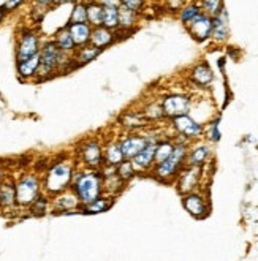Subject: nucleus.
<instances>
[{
	"mask_svg": "<svg viewBox=\"0 0 258 261\" xmlns=\"http://www.w3.org/2000/svg\"><path fill=\"white\" fill-rule=\"evenodd\" d=\"M70 189L76 193L81 204H87L90 201H94V199H97L98 196L105 195L103 176L100 170H92V168L74 171Z\"/></svg>",
	"mask_w": 258,
	"mask_h": 261,
	"instance_id": "nucleus-1",
	"label": "nucleus"
},
{
	"mask_svg": "<svg viewBox=\"0 0 258 261\" xmlns=\"http://www.w3.org/2000/svg\"><path fill=\"white\" fill-rule=\"evenodd\" d=\"M74 165L68 160L64 162H54L41 179L43 184V192L48 193L49 196H54L60 192L70 189L71 180L74 176Z\"/></svg>",
	"mask_w": 258,
	"mask_h": 261,
	"instance_id": "nucleus-2",
	"label": "nucleus"
},
{
	"mask_svg": "<svg viewBox=\"0 0 258 261\" xmlns=\"http://www.w3.org/2000/svg\"><path fill=\"white\" fill-rule=\"evenodd\" d=\"M187 157V146L186 144H174V149L171 152V155L168 159H165L160 163L154 165V170L152 174L163 182H168L170 179H174L182 165H184V160Z\"/></svg>",
	"mask_w": 258,
	"mask_h": 261,
	"instance_id": "nucleus-3",
	"label": "nucleus"
},
{
	"mask_svg": "<svg viewBox=\"0 0 258 261\" xmlns=\"http://www.w3.org/2000/svg\"><path fill=\"white\" fill-rule=\"evenodd\" d=\"M14 189H16L18 207H29L43 192L41 177L35 173H25L14 182Z\"/></svg>",
	"mask_w": 258,
	"mask_h": 261,
	"instance_id": "nucleus-4",
	"label": "nucleus"
},
{
	"mask_svg": "<svg viewBox=\"0 0 258 261\" xmlns=\"http://www.w3.org/2000/svg\"><path fill=\"white\" fill-rule=\"evenodd\" d=\"M78 159L86 168L100 170L103 165V143L100 138H89L78 147Z\"/></svg>",
	"mask_w": 258,
	"mask_h": 261,
	"instance_id": "nucleus-5",
	"label": "nucleus"
},
{
	"mask_svg": "<svg viewBox=\"0 0 258 261\" xmlns=\"http://www.w3.org/2000/svg\"><path fill=\"white\" fill-rule=\"evenodd\" d=\"M41 40L37 30L34 29H22L16 43V60H24L40 53Z\"/></svg>",
	"mask_w": 258,
	"mask_h": 261,
	"instance_id": "nucleus-6",
	"label": "nucleus"
},
{
	"mask_svg": "<svg viewBox=\"0 0 258 261\" xmlns=\"http://www.w3.org/2000/svg\"><path fill=\"white\" fill-rule=\"evenodd\" d=\"M147 143H157V140L140 133H130L119 138V146L125 160H132L136 153H140L147 146Z\"/></svg>",
	"mask_w": 258,
	"mask_h": 261,
	"instance_id": "nucleus-7",
	"label": "nucleus"
},
{
	"mask_svg": "<svg viewBox=\"0 0 258 261\" xmlns=\"http://www.w3.org/2000/svg\"><path fill=\"white\" fill-rule=\"evenodd\" d=\"M81 201L71 189L51 196V209L56 214H80Z\"/></svg>",
	"mask_w": 258,
	"mask_h": 261,
	"instance_id": "nucleus-8",
	"label": "nucleus"
},
{
	"mask_svg": "<svg viewBox=\"0 0 258 261\" xmlns=\"http://www.w3.org/2000/svg\"><path fill=\"white\" fill-rule=\"evenodd\" d=\"M190 98L186 95H168L162 101V110L166 117H177L190 111Z\"/></svg>",
	"mask_w": 258,
	"mask_h": 261,
	"instance_id": "nucleus-9",
	"label": "nucleus"
},
{
	"mask_svg": "<svg viewBox=\"0 0 258 261\" xmlns=\"http://www.w3.org/2000/svg\"><path fill=\"white\" fill-rule=\"evenodd\" d=\"M186 25H187V30L190 32V35L198 41L208 40L212 34V18L204 14L203 11L200 14H196V16Z\"/></svg>",
	"mask_w": 258,
	"mask_h": 261,
	"instance_id": "nucleus-10",
	"label": "nucleus"
},
{
	"mask_svg": "<svg viewBox=\"0 0 258 261\" xmlns=\"http://www.w3.org/2000/svg\"><path fill=\"white\" fill-rule=\"evenodd\" d=\"M156 146L157 143H147V146L130 160L136 173H144L152 170L156 165Z\"/></svg>",
	"mask_w": 258,
	"mask_h": 261,
	"instance_id": "nucleus-11",
	"label": "nucleus"
},
{
	"mask_svg": "<svg viewBox=\"0 0 258 261\" xmlns=\"http://www.w3.org/2000/svg\"><path fill=\"white\" fill-rule=\"evenodd\" d=\"M173 127L186 138H196L203 133V125L195 122L190 116L182 114L177 117H173Z\"/></svg>",
	"mask_w": 258,
	"mask_h": 261,
	"instance_id": "nucleus-12",
	"label": "nucleus"
},
{
	"mask_svg": "<svg viewBox=\"0 0 258 261\" xmlns=\"http://www.w3.org/2000/svg\"><path fill=\"white\" fill-rule=\"evenodd\" d=\"M201 176V168L190 165L187 170H184L179 174V180H177V190L180 193H190L193 192V189L198 186V180Z\"/></svg>",
	"mask_w": 258,
	"mask_h": 261,
	"instance_id": "nucleus-13",
	"label": "nucleus"
},
{
	"mask_svg": "<svg viewBox=\"0 0 258 261\" xmlns=\"http://www.w3.org/2000/svg\"><path fill=\"white\" fill-rule=\"evenodd\" d=\"M184 207L187 209V212L190 216L196 217V219H203L208 216L209 212V207H208V203L206 199L198 195V193H186L184 196Z\"/></svg>",
	"mask_w": 258,
	"mask_h": 261,
	"instance_id": "nucleus-14",
	"label": "nucleus"
},
{
	"mask_svg": "<svg viewBox=\"0 0 258 261\" xmlns=\"http://www.w3.org/2000/svg\"><path fill=\"white\" fill-rule=\"evenodd\" d=\"M230 27H228V13L225 8H222L214 18H212V34L211 37L216 41L222 43L228 38Z\"/></svg>",
	"mask_w": 258,
	"mask_h": 261,
	"instance_id": "nucleus-15",
	"label": "nucleus"
},
{
	"mask_svg": "<svg viewBox=\"0 0 258 261\" xmlns=\"http://www.w3.org/2000/svg\"><path fill=\"white\" fill-rule=\"evenodd\" d=\"M70 34H71V38L76 44V48L80 46H84V44H89L90 43V35H92V25L89 22H67L65 25Z\"/></svg>",
	"mask_w": 258,
	"mask_h": 261,
	"instance_id": "nucleus-16",
	"label": "nucleus"
},
{
	"mask_svg": "<svg viewBox=\"0 0 258 261\" xmlns=\"http://www.w3.org/2000/svg\"><path fill=\"white\" fill-rule=\"evenodd\" d=\"M117 40L116 37V30L106 29L103 25L92 27V35H90V44H94L95 48L105 49L108 48L110 44H113Z\"/></svg>",
	"mask_w": 258,
	"mask_h": 261,
	"instance_id": "nucleus-17",
	"label": "nucleus"
},
{
	"mask_svg": "<svg viewBox=\"0 0 258 261\" xmlns=\"http://www.w3.org/2000/svg\"><path fill=\"white\" fill-rule=\"evenodd\" d=\"M38 67H40V53L32 56V57H29V59L18 60V64H16L19 78L24 80V81L34 80L35 76H37Z\"/></svg>",
	"mask_w": 258,
	"mask_h": 261,
	"instance_id": "nucleus-18",
	"label": "nucleus"
},
{
	"mask_svg": "<svg viewBox=\"0 0 258 261\" xmlns=\"http://www.w3.org/2000/svg\"><path fill=\"white\" fill-rule=\"evenodd\" d=\"M103 49L100 48H95L94 44H84V46H80V48L74 49L73 53V62L76 67L80 65H84V64H89V62H92V60L97 59V56L101 53Z\"/></svg>",
	"mask_w": 258,
	"mask_h": 261,
	"instance_id": "nucleus-19",
	"label": "nucleus"
},
{
	"mask_svg": "<svg viewBox=\"0 0 258 261\" xmlns=\"http://www.w3.org/2000/svg\"><path fill=\"white\" fill-rule=\"evenodd\" d=\"M120 125L125 130L133 132V130H140L147 125V119L144 117L143 113H136V111H125L122 116L119 117Z\"/></svg>",
	"mask_w": 258,
	"mask_h": 261,
	"instance_id": "nucleus-20",
	"label": "nucleus"
},
{
	"mask_svg": "<svg viewBox=\"0 0 258 261\" xmlns=\"http://www.w3.org/2000/svg\"><path fill=\"white\" fill-rule=\"evenodd\" d=\"M124 160L125 159L122 155V150H120L119 140L103 143V163L117 166L120 162H124Z\"/></svg>",
	"mask_w": 258,
	"mask_h": 261,
	"instance_id": "nucleus-21",
	"label": "nucleus"
},
{
	"mask_svg": "<svg viewBox=\"0 0 258 261\" xmlns=\"http://www.w3.org/2000/svg\"><path fill=\"white\" fill-rule=\"evenodd\" d=\"M140 13H136L124 5H119V29L125 34H130L138 22Z\"/></svg>",
	"mask_w": 258,
	"mask_h": 261,
	"instance_id": "nucleus-22",
	"label": "nucleus"
},
{
	"mask_svg": "<svg viewBox=\"0 0 258 261\" xmlns=\"http://www.w3.org/2000/svg\"><path fill=\"white\" fill-rule=\"evenodd\" d=\"M0 206L4 209H14L18 207L16 203V189H14L13 180H5L0 187Z\"/></svg>",
	"mask_w": 258,
	"mask_h": 261,
	"instance_id": "nucleus-23",
	"label": "nucleus"
},
{
	"mask_svg": "<svg viewBox=\"0 0 258 261\" xmlns=\"http://www.w3.org/2000/svg\"><path fill=\"white\" fill-rule=\"evenodd\" d=\"M114 203L113 196H98L94 201H90L87 204H81L80 211L81 214H101L105 211H108Z\"/></svg>",
	"mask_w": 258,
	"mask_h": 261,
	"instance_id": "nucleus-24",
	"label": "nucleus"
},
{
	"mask_svg": "<svg viewBox=\"0 0 258 261\" xmlns=\"http://www.w3.org/2000/svg\"><path fill=\"white\" fill-rule=\"evenodd\" d=\"M56 44H57V48L65 53V54H73L74 49H76V44H74L73 38H71V34H70V30L67 27H62V29H59L56 35H54V40H53Z\"/></svg>",
	"mask_w": 258,
	"mask_h": 261,
	"instance_id": "nucleus-25",
	"label": "nucleus"
},
{
	"mask_svg": "<svg viewBox=\"0 0 258 261\" xmlns=\"http://www.w3.org/2000/svg\"><path fill=\"white\" fill-rule=\"evenodd\" d=\"M49 207H51V196H49L48 193L41 192V193L34 199V203L30 204L27 209H29L30 214H32V216L41 217V216H44V214H46V212L49 211Z\"/></svg>",
	"mask_w": 258,
	"mask_h": 261,
	"instance_id": "nucleus-26",
	"label": "nucleus"
},
{
	"mask_svg": "<svg viewBox=\"0 0 258 261\" xmlns=\"http://www.w3.org/2000/svg\"><path fill=\"white\" fill-rule=\"evenodd\" d=\"M86 5H87V22L92 25V27L101 25L103 5L98 4L97 0H90V2H86Z\"/></svg>",
	"mask_w": 258,
	"mask_h": 261,
	"instance_id": "nucleus-27",
	"label": "nucleus"
},
{
	"mask_svg": "<svg viewBox=\"0 0 258 261\" xmlns=\"http://www.w3.org/2000/svg\"><path fill=\"white\" fill-rule=\"evenodd\" d=\"M212 78H214V74L206 64H200L192 70V80L200 86H208Z\"/></svg>",
	"mask_w": 258,
	"mask_h": 261,
	"instance_id": "nucleus-28",
	"label": "nucleus"
},
{
	"mask_svg": "<svg viewBox=\"0 0 258 261\" xmlns=\"http://www.w3.org/2000/svg\"><path fill=\"white\" fill-rule=\"evenodd\" d=\"M101 25L111 30L119 29V7H103Z\"/></svg>",
	"mask_w": 258,
	"mask_h": 261,
	"instance_id": "nucleus-29",
	"label": "nucleus"
},
{
	"mask_svg": "<svg viewBox=\"0 0 258 261\" xmlns=\"http://www.w3.org/2000/svg\"><path fill=\"white\" fill-rule=\"evenodd\" d=\"M209 155V147L201 144V146H196L195 149H192L190 155H189V163L190 165H195V166H201L206 159Z\"/></svg>",
	"mask_w": 258,
	"mask_h": 261,
	"instance_id": "nucleus-30",
	"label": "nucleus"
},
{
	"mask_svg": "<svg viewBox=\"0 0 258 261\" xmlns=\"http://www.w3.org/2000/svg\"><path fill=\"white\" fill-rule=\"evenodd\" d=\"M116 174L122 182H128L136 174V171H135V168L130 160H124L116 166Z\"/></svg>",
	"mask_w": 258,
	"mask_h": 261,
	"instance_id": "nucleus-31",
	"label": "nucleus"
},
{
	"mask_svg": "<svg viewBox=\"0 0 258 261\" xmlns=\"http://www.w3.org/2000/svg\"><path fill=\"white\" fill-rule=\"evenodd\" d=\"M68 22H87V5L86 2H76L70 13Z\"/></svg>",
	"mask_w": 258,
	"mask_h": 261,
	"instance_id": "nucleus-32",
	"label": "nucleus"
},
{
	"mask_svg": "<svg viewBox=\"0 0 258 261\" xmlns=\"http://www.w3.org/2000/svg\"><path fill=\"white\" fill-rule=\"evenodd\" d=\"M200 13H201V8H200L198 4H187V5H184V7L180 8L179 19L184 24H187V22H190L196 16V14H200Z\"/></svg>",
	"mask_w": 258,
	"mask_h": 261,
	"instance_id": "nucleus-33",
	"label": "nucleus"
},
{
	"mask_svg": "<svg viewBox=\"0 0 258 261\" xmlns=\"http://www.w3.org/2000/svg\"><path fill=\"white\" fill-rule=\"evenodd\" d=\"M200 8L204 14L214 18L216 14L223 8V2L222 0H200Z\"/></svg>",
	"mask_w": 258,
	"mask_h": 261,
	"instance_id": "nucleus-34",
	"label": "nucleus"
},
{
	"mask_svg": "<svg viewBox=\"0 0 258 261\" xmlns=\"http://www.w3.org/2000/svg\"><path fill=\"white\" fill-rule=\"evenodd\" d=\"M173 149H174V144L171 141H157V146H156V163H160L165 159H168L171 155Z\"/></svg>",
	"mask_w": 258,
	"mask_h": 261,
	"instance_id": "nucleus-35",
	"label": "nucleus"
},
{
	"mask_svg": "<svg viewBox=\"0 0 258 261\" xmlns=\"http://www.w3.org/2000/svg\"><path fill=\"white\" fill-rule=\"evenodd\" d=\"M120 5H124L136 13H143L146 7V0H120Z\"/></svg>",
	"mask_w": 258,
	"mask_h": 261,
	"instance_id": "nucleus-36",
	"label": "nucleus"
},
{
	"mask_svg": "<svg viewBox=\"0 0 258 261\" xmlns=\"http://www.w3.org/2000/svg\"><path fill=\"white\" fill-rule=\"evenodd\" d=\"M219 124H220V119H216L214 122H212V125H211V132H209V138H211V141H214L217 143L220 140V130H219Z\"/></svg>",
	"mask_w": 258,
	"mask_h": 261,
	"instance_id": "nucleus-37",
	"label": "nucleus"
},
{
	"mask_svg": "<svg viewBox=\"0 0 258 261\" xmlns=\"http://www.w3.org/2000/svg\"><path fill=\"white\" fill-rule=\"evenodd\" d=\"M25 2V0H7L5 5L2 7V10L7 13V11H13V10H16L19 5H22Z\"/></svg>",
	"mask_w": 258,
	"mask_h": 261,
	"instance_id": "nucleus-38",
	"label": "nucleus"
},
{
	"mask_svg": "<svg viewBox=\"0 0 258 261\" xmlns=\"http://www.w3.org/2000/svg\"><path fill=\"white\" fill-rule=\"evenodd\" d=\"M35 4L43 7V8H46V7H53V5L62 4V0H35Z\"/></svg>",
	"mask_w": 258,
	"mask_h": 261,
	"instance_id": "nucleus-39",
	"label": "nucleus"
},
{
	"mask_svg": "<svg viewBox=\"0 0 258 261\" xmlns=\"http://www.w3.org/2000/svg\"><path fill=\"white\" fill-rule=\"evenodd\" d=\"M98 4H101L103 7H119L120 0H97Z\"/></svg>",
	"mask_w": 258,
	"mask_h": 261,
	"instance_id": "nucleus-40",
	"label": "nucleus"
},
{
	"mask_svg": "<svg viewBox=\"0 0 258 261\" xmlns=\"http://www.w3.org/2000/svg\"><path fill=\"white\" fill-rule=\"evenodd\" d=\"M7 180V174H5V170H4V166L0 165V187L4 186V182Z\"/></svg>",
	"mask_w": 258,
	"mask_h": 261,
	"instance_id": "nucleus-41",
	"label": "nucleus"
},
{
	"mask_svg": "<svg viewBox=\"0 0 258 261\" xmlns=\"http://www.w3.org/2000/svg\"><path fill=\"white\" fill-rule=\"evenodd\" d=\"M76 2H83V0H62V4H76Z\"/></svg>",
	"mask_w": 258,
	"mask_h": 261,
	"instance_id": "nucleus-42",
	"label": "nucleus"
},
{
	"mask_svg": "<svg viewBox=\"0 0 258 261\" xmlns=\"http://www.w3.org/2000/svg\"><path fill=\"white\" fill-rule=\"evenodd\" d=\"M4 18H5V11H4L2 8H0V22L4 21Z\"/></svg>",
	"mask_w": 258,
	"mask_h": 261,
	"instance_id": "nucleus-43",
	"label": "nucleus"
},
{
	"mask_svg": "<svg viewBox=\"0 0 258 261\" xmlns=\"http://www.w3.org/2000/svg\"><path fill=\"white\" fill-rule=\"evenodd\" d=\"M0 212H4V207L2 206H0Z\"/></svg>",
	"mask_w": 258,
	"mask_h": 261,
	"instance_id": "nucleus-44",
	"label": "nucleus"
}]
</instances>
